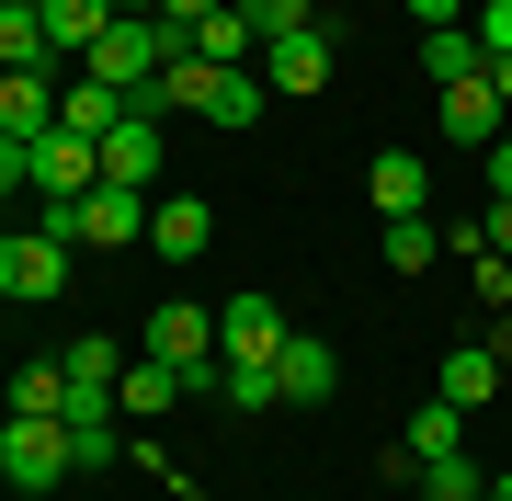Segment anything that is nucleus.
Listing matches in <instances>:
<instances>
[{
    "label": "nucleus",
    "instance_id": "c756f323",
    "mask_svg": "<svg viewBox=\"0 0 512 501\" xmlns=\"http://www.w3.org/2000/svg\"><path fill=\"white\" fill-rule=\"evenodd\" d=\"M12 183H35V171H23V137H0V194Z\"/></svg>",
    "mask_w": 512,
    "mask_h": 501
},
{
    "label": "nucleus",
    "instance_id": "2eb2a0df",
    "mask_svg": "<svg viewBox=\"0 0 512 501\" xmlns=\"http://www.w3.org/2000/svg\"><path fill=\"white\" fill-rule=\"evenodd\" d=\"M421 171H433V160H410V149H376V160H365L376 217H421Z\"/></svg>",
    "mask_w": 512,
    "mask_h": 501
},
{
    "label": "nucleus",
    "instance_id": "9d476101",
    "mask_svg": "<svg viewBox=\"0 0 512 501\" xmlns=\"http://www.w3.org/2000/svg\"><path fill=\"white\" fill-rule=\"evenodd\" d=\"M501 126H512V114L490 92V69H478V80H444V137H456V149H490Z\"/></svg>",
    "mask_w": 512,
    "mask_h": 501
},
{
    "label": "nucleus",
    "instance_id": "4be33fe9",
    "mask_svg": "<svg viewBox=\"0 0 512 501\" xmlns=\"http://www.w3.org/2000/svg\"><path fill=\"white\" fill-rule=\"evenodd\" d=\"M456 445H467V410H456V399L410 410V456H456Z\"/></svg>",
    "mask_w": 512,
    "mask_h": 501
},
{
    "label": "nucleus",
    "instance_id": "0eeeda50",
    "mask_svg": "<svg viewBox=\"0 0 512 501\" xmlns=\"http://www.w3.org/2000/svg\"><path fill=\"white\" fill-rule=\"evenodd\" d=\"M160 160H171V149H160V114H137V103H126V126L103 137V183L148 194V183H160Z\"/></svg>",
    "mask_w": 512,
    "mask_h": 501
},
{
    "label": "nucleus",
    "instance_id": "20e7f679",
    "mask_svg": "<svg viewBox=\"0 0 512 501\" xmlns=\"http://www.w3.org/2000/svg\"><path fill=\"white\" fill-rule=\"evenodd\" d=\"M0 274H12L23 308H46L57 285H69V240H46V228H0Z\"/></svg>",
    "mask_w": 512,
    "mask_h": 501
},
{
    "label": "nucleus",
    "instance_id": "72a5a7b5",
    "mask_svg": "<svg viewBox=\"0 0 512 501\" xmlns=\"http://www.w3.org/2000/svg\"><path fill=\"white\" fill-rule=\"evenodd\" d=\"M490 501H512V467H490Z\"/></svg>",
    "mask_w": 512,
    "mask_h": 501
},
{
    "label": "nucleus",
    "instance_id": "5701e85b",
    "mask_svg": "<svg viewBox=\"0 0 512 501\" xmlns=\"http://www.w3.org/2000/svg\"><path fill=\"white\" fill-rule=\"evenodd\" d=\"M0 69H57L46 57V12H0Z\"/></svg>",
    "mask_w": 512,
    "mask_h": 501
},
{
    "label": "nucleus",
    "instance_id": "2f4dec72",
    "mask_svg": "<svg viewBox=\"0 0 512 501\" xmlns=\"http://www.w3.org/2000/svg\"><path fill=\"white\" fill-rule=\"evenodd\" d=\"M490 251H512V205H490Z\"/></svg>",
    "mask_w": 512,
    "mask_h": 501
},
{
    "label": "nucleus",
    "instance_id": "aec40b11",
    "mask_svg": "<svg viewBox=\"0 0 512 501\" xmlns=\"http://www.w3.org/2000/svg\"><path fill=\"white\" fill-rule=\"evenodd\" d=\"M12 410H69V365H57V353H35V365H12Z\"/></svg>",
    "mask_w": 512,
    "mask_h": 501
},
{
    "label": "nucleus",
    "instance_id": "a211bd4d",
    "mask_svg": "<svg viewBox=\"0 0 512 501\" xmlns=\"http://www.w3.org/2000/svg\"><path fill=\"white\" fill-rule=\"evenodd\" d=\"M421 501H490V467H478L467 445L456 456H421Z\"/></svg>",
    "mask_w": 512,
    "mask_h": 501
},
{
    "label": "nucleus",
    "instance_id": "cd10ccee",
    "mask_svg": "<svg viewBox=\"0 0 512 501\" xmlns=\"http://www.w3.org/2000/svg\"><path fill=\"white\" fill-rule=\"evenodd\" d=\"M399 12L421 23V35H444V23H467V0H399Z\"/></svg>",
    "mask_w": 512,
    "mask_h": 501
},
{
    "label": "nucleus",
    "instance_id": "f8f14e48",
    "mask_svg": "<svg viewBox=\"0 0 512 501\" xmlns=\"http://www.w3.org/2000/svg\"><path fill=\"white\" fill-rule=\"evenodd\" d=\"M274 388H285L296 410H319L330 388H342V353H330V342H296V331H285V353H274Z\"/></svg>",
    "mask_w": 512,
    "mask_h": 501
},
{
    "label": "nucleus",
    "instance_id": "6e6552de",
    "mask_svg": "<svg viewBox=\"0 0 512 501\" xmlns=\"http://www.w3.org/2000/svg\"><path fill=\"white\" fill-rule=\"evenodd\" d=\"M126 240H148V194L92 183V194H80V251H126Z\"/></svg>",
    "mask_w": 512,
    "mask_h": 501
},
{
    "label": "nucleus",
    "instance_id": "423d86ee",
    "mask_svg": "<svg viewBox=\"0 0 512 501\" xmlns=\"http://www.w3.org/2000/svg\"><path fill=\"white\" fill-rule=\"evenodd\" d=\"M57 80H69V69H0V137L35 149V137L57 126Z\"/></svg>",
    "mask_w": 512,
    "mask_h": 501
},
{
    "label": "nucleus",
    "instance_id": "bb28decb",
    "mask_svg": "<svg viewBox=\"0 0 512 501\" xmlns=\"http://www.w3.org/2000/svg\"><path fill=\"white\" fill-rule=\"evenodd\" d=\"M467 35H478V57H512V0H490V12H467Z\"/></svg>",
    "mask_w": 512,
    "mask_h": 501
},
{
    "label": "nucleus",
    "instance_id": "f3484780",
    "mask_svg": "<svg viewBox=\"0 0 512 501\" xmlns=\"http://www.w3.org/2000/svg\"><path fill=\"white\" fill-rule=\"evenodd\" d=\"M262 103H274V92H262V69H217V103H205V126L251 137V126H262Z\"/></svg>",
    "mask_w": 512,
    "mask_h": 501
},
{
    "label": "nucleus",
    "instance_id": "393cba45",
    "mask_svg": "<svg viewBox=\"0 0 512 501\" xmlns=\"http://www.w3.org/2000/svg\"><path fill=\"white\" fill-rule=\"evenodd\" d=\"M433 251H444V228H433V217H387V262H399V274H421Z\"/></svg>",
    "mask_w": 512,
    "mask_h": 501
},
{
    "label": "nucleus",
    "instance_id": "412c9836",
    "mask_svg": "<svg viewBox=\"0 0 512 501\" xmlns=\"http://www.w3.org/2000/svg\"><path fill=\"white\" fill-rule=\"evenodd\" d=\"M57 365H69V388H114V376H126V353H114L103 331H80V342H57Z\"/></svg>",
    "mask_w": 512,
    "mask_h": 501
},
{
    "label": "nucleus",
    "instance_id": "1a4fd4ad",
    "mask_svg": "<svg viewBox=\"0 0 512 501\" xmlns=\"http://www.w3.org/2000/svg\"><path fill=\"white\" fill-rule=\"evenodd\" d=\"M262 92H330V35H319V23L262 46Z\"/></svg>",
    "mask_w": 512,
    "mask_h": 501
},
{
    "label": "nucleus",
    "instance_id": "c85d7f7f",
    "mask_svg": "<svg viewBox=\"0 0 512 501\" xmlns=\"http://www.w3.org/2000/svg\"><path fill=\"white\" fill-rule=\"evenodd\" d=\"M490 205H512V126L490 137Z\"/></svg>",
    "mask_w": 512,
    "mask_h": 501
},
{
    "label": "nucleus",
    "instance_id": "c9c22d12",
    "mask_svg": "<svg viewBox=\"0 0 512 501\" xmlns=\"http://www.w3.org/2000/svg\"><path fill=\"white\" fill-rule=\"evenodd\" d=\"M183 501H217V490H183Z\"/></svg>",
    "mask_w": 512,
    "mask_h": 501
},
{
    "label": "nucleus",
    "instance_id": "9b49d317",
    "mask_svg": "<svg viewBox=\"0 0 512 501\" xmlns=\"http://www.w3.org/2000/svg\"><path fill=\"white\" fill-rule=\"evenodd\" d=\"M57 126H69V137H114V126H126V92L92 80V69H69V80H57Z\"/></svg>",
    "mask_w": 512,
    "mask_h": 501
},
{
    "label": "nucleus",
    "instance_id": "f03ea898",
    "mask_svg": "<svg viewBox=\"0 0 512 501\" xmlns=\"http://www.w3.org/2000/svg\"><path fill=\"white\" fill-rule=\"evenodd\" d=\"M23 171H35V194H46V205H80V194L103 183V137H69V126H46L35 149H23Z\"/></svg>",
    "mask_w": 512,
    "mask_h": 501
},
{
    "label": "nucleus",
    "instance_id": "473e14b6",
    "mask_svg": "<svg viewBox=\"0 0 512 501\" xmlns=\"http://www.w3.org/2000/svg\"><path fill=\"white\" fill-rule=\"evenodd\" d=\"M490 92H501V114H512V57H490Z\"/></svg>",
    "mask_w": 512,
    "mask_h": 501
},
{
    "label": "nucleus",
    "instance_id": "4468645a",
    "mask_svg": "<svg viewBox=\"0 0 512 501\" xmlns=\"http://www.w3.org/2000/svg\"><path fill=\"white\" fill-rule=\"evenodd\" d=\"M501 388V353L490 342H444V376H433V399H456V410H478Z\"/></svg>",
    "mask_w": 512,
    "mask_h": 501
},
{
    "label": "nucleus",
    "instance_id": "f257e3e1",
    "mask_svg": "<svg viewBox=\"0 0 512 501\" xmlns=\"http://www.w3.org/2000/svg\"><path fill=\"white\" fill-rule=\"evenodd\" d=\"M57 479H80V456H69V422H46V410H12V422H0V490L46 501Z\"/></svg>",
    "mask_w": 512,
    "mask_h": 501
},
{
    "label": "nucleus",
    "instance_id": "e433bc0d",
    "mask_svg": "<svg viewBox=\"0 0 512 501\" xmlns=\"http://www.w3.org/2000/svg\"><path fill=\"white\" fill-rule=\"evenodd\" d=\"M467 12H490V0H467Z\"/></svg>",
    "mask_w": 512,
    "mask_h": 501
},
{
    "label": "nucleus",
    "instance_id": "b1692460",
    "mask_svg": "<svg viewBox=\"0 0 512 501\" xmlns=\"http://www.w3.org/2000/svg\"><path fill=\"white\" fill-rule=\"evenodd\" d=\"M217 399L228 410H274L285 388H274V365H228V353H217Z\"/></svg>",
    "mask_w": 512,
    "mask_h": 501
},
{
    "label": "nucleus",
    "instance_id": "f704fd0d",
    "mask_svg": "<svg viewBox=\"0 0 512 501\" xmlns=\"http://www.w3.org/2000/svg\"><path fill=\"white\" fill-rule=\"evenodd\" d=\"M114 12H160V0H114Z\"/></svg>",
    "mask_w": 512,
    "mask_h": 501
},
{
    "label": "nucleus",
    "instance_id": "4c0bfd02",
    "mask_svg": "<svg viewBox=\"0 0 512 501\" xmlns=\"http://www.w3.org/2000/svg\"><path fill=\"white\" fill-rule=\"evenodd\" d=\"M0 297H12V274H0Z\"/></svg>",
    "mask_w": 512,
    "mask_h": 501
},
{
    "label": "nucleus",
    "instance_id": "dca6fc26",
    "mask_svg": "<svg viewBox=\"0 0 512 501\" xmlns=\"http://www.w3.org/2000/svg\"><path fill=\"white\" fill-rule=\"evenodd\" d=\"M194 57H205V69H262V35L239 23V0H228V12H205V23H194Z\"/></svg>",
    "mask_w": 512,
    "mask_h": 501
},
{
    "label": "nucleus",
    "instance_id": "6ab92c4d",
    "mask_svg": "<svg viewBox=\"0 0 512 501\" xmlns=\"http://www.w3.org/2000/svg\"><path fill=\"white\" fill-rule=\"evenodd\" d=\"M490 57H478V35L467 23H444V35H421V80H478Z\"/></svg>",
    "mask_w": 512,
    "mask_h": 501
},
{
    "label": "nucleus",
    "instance_id": "a878e982",
    "mask_svg": "<svg viewBox=\"0 0 512 501\" xmlns=\"http://www.w3.org/2000/svg\"><path fill=\"white\" fill-rule=\"evenodd\" d=\"M239 23H251V35H262V46H274V35H308V23H319V12H308V0H239Z\"/></svg>",
    "mask_w": 512,
    "mask_h": 501
},
{
    "label": "nucleus",
    "instance_id": "39448f33",
    "mask_svg": "<svg viewBox=\"0 0 512 501\" xmlns=\"http://www.w3.org/2000/svg\"><path fill=\"white\" fill-rule=\"evenodd\" d=\"M171 399H194V376H183V365H160V353H126V376H114V410H126V422L148 433Z\"/></svg>",
    "mask_w": 512,
    "mask_h": 501
},
{
    "label": "nucleus",
    "instance_id": "ddd939ff",
    "mask_svg": "<svg viewBox=\"0 0 512 501\" xmlns=\"http://www.w3.org/2000/svg\"><path fill=\"white\" fill-rule=\"evenodd\" d=\"M205 240H217V217H205L194 194H160V205H148V251H160V262H194Z\"/></svg>",
    "mask_w": 512,
    "mask_h": 501
},
{
    "label": "nucleus",
    "instance_id": "7c9ffc66",
    "mask_svg": "<svg viewBox=\"0 0 512 501\" xmlns=\"http://www.w3.org/2000/svg\"><path fill=\"white\" fill-rule=\"evenodd\" d=\"M160 12H171V23H205V12H228V0H160Z\"/></svg>",
    "mask_w": 512,
    "mask_h": 501
},
{
    "label": "nucleus",
    "instance_id": "7ed1b4c3",
    "mask_svg": "<svg viewBox=\"0 0 512 501\" xmlns=\"http://www.w3.org/2000/svg\"><path fill=\"white\" fill-rule=\"evenodd\" d=\"M217 353H228V365H274V353H285V308L262 297V285H239V297L217 308Z\"/></svg>",
    "mask_w": 512,
    "mask_h": 501
}]
</instances>
